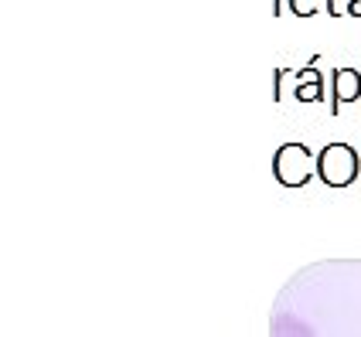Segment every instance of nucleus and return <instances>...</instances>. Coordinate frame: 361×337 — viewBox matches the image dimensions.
Here are the masks:
<instances>
[{
  "mask_svg": "<svg viewBox=\"0 0 361 337\" xmlns=\"http://www.w3.org/2000/svg\"><path fill=\"white\" fill-rule=\"evenodd\" d=\"M317 178L327 188H348L358 178V150L348 143H327L317 154Z\"/></svg>",
  "mask_w": 361,
  "mask_h": 337,
  "instance_id": "f257e3e1",
  "label": "nucleus"
},
{
  "mask_svg": "<svg viewBox=\"0 0 361 337\" xmlns=\"http://www.w3.org/2000/svg\"><path fill=\"white\" fill-rule=\"evenodd\" d=\"M314 171H317V160L303 143H283L273 157V174L286 188H303Z\"/></svg>",
  "mask_w": 361,
  "mask_h": 337,
  "instance_id": "f03ea898",
  "label": "nucleus"
},
{
  "mask_svg": "<svg viewBox=\"0 0 361 337\" xmlns=\"http://www.w3.org/2000/svg\"><path fill=\"white\" fill-rule=\"evenodd\" d=\"M361 96V72L358 68H334L331 72V113H341L344 102H355Z\"/></svg>",
  "mask_w": 361,
  "mask_h": 337,
  "instance_id": "7ed1b4c3",
  "label": "nucleus"
},
{
  "mask_svg": "<svg viewBox=\"0 0 361 337\" xmlns=\"http://www.w3.org/2000/svg\"><path fill=\"white\" fill-rule=\"evenodd\" d=\"M297 99L300 102H321L324 99V79L317 68H303L297 72Z\"/></svg>",
  "mask_w": 361,
  "mask_h": 337,
  "instance_id": "20e7f679",
  "label": "nucleus"
},
{
  "mask_svg": "<svg viewBox=\"0 0 361 337\" xmlns=\"http://www.w3.org/2000/svg\"><path fill=\"white\" fill-rule=\"evenodd\" d=\"M290 4V11L297 14V18H310V14H317V7H321V0H286Z\"/></svg>",
  "mask_w": 361,
  "mask_h": 337,
  "instance_id": "39448f33",
  "label": "nucleus"
},
{
  "mask_svg": "<svg viewBox=\"0 0 361 337\" xmlns=\"http://www.w3.org/2000/svg\"><path fill=\"white\" fill-rule=\"evenodd\" d=\"M344 14H351V18H361V0H348V4H344Z\"/></svg>",
  "mask_w": 361,
  "mask_h": 337,
  "instance_id": "423d86ee",
  "label": "nucleus"
}]
</instances>
